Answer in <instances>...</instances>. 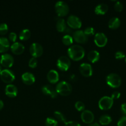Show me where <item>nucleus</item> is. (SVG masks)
<instances>
[{"label":"nucleus","mask_w":126,"mask_h":126,"mask_svg":"<svg viewBox=\"0 0 126 126\" xmlns=\"http://www.w3.org/2000/svg\"><path fill=\"white\" fill-rule=\"evenodd\" d=\"M67 54L69 58L74 61H79L85 56L84 47L80 45H72L68 49Z\"/></svg>","instance_id":"f257e3e1"},{"label":"nucleus","mask_w":126,"mask_h":126,"mask_svg":"<svg viewBox=\"0 0 126 126\" xmlns=\"http://www.w3.org/2000/svg\"><path fill=\"white\" fill-rule=\"evenodd\" d=\"M56 91L58 94L63 96H67L71 94L72 91L71 85L68 83L66 81H61L59 83L57 84L56 87Z\"/></svg>","instance_id":"f03ea898"},{"label":"nucleus","mask_w":126,"mask_h":126,"mask_svg":"<svg viewBox=\"0 0 126 126\" xmlns=\"http://www.w3.org/2000/svg\"><path fill=\"white\" fill-rule=\"evenodd\" d=\"M106 83L112 88H118L121 84V78L117 74L111 73L106 78Z\"/></svg>","instance_id":"7ed1b4c3"},{"label":"nucleus","mask_w":126,"mask_h":126,"mask_svg":"<svg viewBox=\"0 0 126 126\" xmlns=\"http://www.w3.org/2000/svg\"><path fill=\"white\" fill-rule=\"evenodd\" d=\"M55 11L59 17H64L69 13V8L64 1H58L55 4Z\"/></svg>","instance_id":"20e7f679"},{"label":"nucleus","mask_w":126,"mask_h":126,"mask_svg":"<svg viewBox=\"0 0 126 126\" xmlns=\"http://www.w3.org/2000/svg\"><path fill=\"white\" fill-rule=\"evenodd\" d=\"M114 100L111 97L105 96L100 98L98 102V107L101 110H108L113 105Z\"/></svg>","instance_id":"39448f33"},{"label":"nucleus","mask_w":126,"mask_h":126,"mask_svg":"<svg viewBox=\"0 0 126 126\" xmlns=\"http://www.w3.org/2000/svg\"><path fill=\"white\" fill-rule=\"evenodd\" d=\"M0 77L4 82L10 84L15 79L14 73L9 69H4L0 73Z\"/></svg>","instance_id":"423d86ee"},{"label":"nucleus","mask_w":126,"mask_h":126,"mask_svg":"<svg viewBox=\"0 0 126 126\" xmlns=\"http://www.w3.org/2000/svg\"><path fill=\"white\" fill-rule=\"evenodd\" d=\"M70 63H71L69 58L66 56H61L57 61V66L61 71H66L70 68Z\"/></svg>","instance_id":"0eeeda50"},{"label":"nucleus","mask_w":126,"mask_h":126,"mask_svg":"<svg viewBox=\"0 0 126 126\" xmlns=\"http://www.w3.org/2000/svg\"><path fill=\"white\" fill-rule=\"evenodd\" d=\"M67 24L70 28L73 29H79L82 27V21L77 16L71 15L67 19Z\"/></svg>","instance_id":"6e6552de"},{"label":"nucleus","mask_w":126,"mask_h":126,"mask_svg":"<svg viewBox=\"0 0 126 126\" xmlns=\"http://www.w3.org/2000/svg\"><path fill=\"white\" fill-rule=\"evenodd\" d=\"M43 52V47L41 44L37 43H34L31 44L30 47V53L32 55V57L38 58L42 56Z\"/></svg>","instance_id":"1a4fd4ad"},{"label":"nucleus","mask_w":126,"mask_h":126,"mask_svg":"<svg viewBox=\"0 0 126 126\" xmlns=\"http://www.w3.org/2000/svg\"><path fill=\"white\" fill-rule=\"evenodd\" d=\"M94 42L97 46L100 47H103L107 44V38L104 33H98L95 35Z\"/></svg>","instance_id":"9d476101"},{"label":"nucleus","mask_w":126,"mask_h":126,"mask_svg":"<svg viewBox=\"0 0 126 126\" xmlns=\"http://www.w3.org/2000/svg\"><path fill=\"white\" fill-rule=\"evenodd\" d=\"M0 63L5 68H10L14 64V58L9 54H2L0 59Z\"/></svg>","instance_id":"9b49d317"},{"label":"nucleus","mask_w":126,"mask_h":126,"mask_svg":"<svg viewBox=\"0 0 126 126\" xmlns=\"http://www.w3.org/2000/svg\"><path fill=\"white\" fill-rule=\"evenodd\" d=\"M73 38L75 42L79 44H84L88 41V36L82 30H77L73 33Z\"/></svg>","instance_id":"f8f14e48"},{"label":"nucleus","mask_w":126,"mask_h":126,"mask_svg":"<svg viewBox=\"0 0 126 126\" xmlns=\"http://www.w3.org/2000/svg\"><path fill=\"white\" fill-rule=\"evenodd\" d=\"M79 71L82 75L85 77H90L93 74L92 66L90 64L86 63H84L80 65Z\"/></svg>","instance_id":"ddd939ff"},{"label":"nucleus","mask_w":126,"mask_h":126,"mask_svg":"<svg viewBox=\"0 0 126 126\" xmlns=\"http://www.w3.org/2000/svg\"><path fill=\"white\" fill-rule=\"evenodd\" d=\"M94 119H95V116H94L93 113L91 111L84 110L82 113L81 119L85 124H91L93 122Z\"/></svg>","instance_id":"4468645a"},{"label":"nucleus","mask_w":126,"mask_h":126,"mask_svg":"<svg viewBox=\"0 0 126 126\" xmlns=\"http://www.w3.org/2000/svg\"><path fill=\"white\" fill-rule=\"evenodd\" d=\"M42 91L44 94L46 95H49L51 98H54L58 95L56 89H54L53 87L50 85H45L43 87H42Z\"/></svg>","instance_id":"2eb2a0df"},{"label":"nucleus","mask_w":126,"mask_h":126,"mask_svg":"<svg viewBox=\"0 0 126 126\" xmlns=\"http://www.w3.org/2000/svg\"><path fill=\"white\" fill-rule=\"evenodd\" d=\"M11 50L14 54L21 55L23 52L25 50V47L21 43L16 42L14 43L11 46Z\"/></svg>","instance_id":"dca6fc26"},{"label":"nucleus","mask_w":126,"mask_h":126,"mask_svg":"<svg viewBox=\"0 0 126 126\" xmlns=\"http://www.w3.org/2000/svg\"><path fill=\"white\" fill-rule=\"evenodd\" d=\"M22 80L26 85H32L35 81V78L31 73L26 72L22 75Z\"/></svg>","instance_id":"f3484780"},{"label":"nucleus","mask_w":126,"mask_h":126,"mask_svg":"<svg viewBox=\"0 0 126 126\" xmlns=\"http://www.w3.org/2000/svg\"><path fill=\"white\" fill-rule=\"evenodd\" d=\"M17 89L14 85L8 84L5 88V94L6 95L11 98H14L17 95Z\"/></svg>","instance_id":"a211bd4d"},{"label":"nucleus","mask_w":126,"mask_h":126,"mask_svg":"<svg viewBox=\"0 0 126 126\" xmlns=\"http://www.w3.org/2000/svg\"><path fill=\"white\" fill-rule=\"evenodd\" d=\"M59 78V74L54 70H50L47 74V79L51 84H55L58 82Z\"/></svg>","instance_id":"6ab92c4d"},{"label":"nucleus","mask_w":126,"mask_h":126,"mask_svg":"<svg viewBox=\"0 0 126 126\" xmlns=\"http://www.w3.org/2000/svg\"><path fill=\"white\" fill-rule=\"evenodd\" d=\"M10 47L8 39L4 37L0 38V53H4L7 51Z\"/></svg>","instance_id":"aec40b11"},{"label":"nucleus","mask_w":126,"mask_h":126,"mask_svg":"<svg viewBox=\"0 0 126 126\" xmlns=\"http://www.w3.org/2000/svg\"><path fill=\"white\" fill-rule=\"evenodd\" d=\"M108 11V6L107 4L101 3L96 6L95 12L97 15H105Z\"/></svg>","instance_id":"412c9836"},{"label":"nucleus","mask_w":126,"mask_h":126,"mask_svg":"<svg viewBox=\"0 0 126 126\" xmlns=\"http://www.w3.org/2000/svg\"><path fill=\"white\" fill-rule=\"evenodd\" d=\"M100 53L96 50H91L88 54L87 58L89 61L91 63H96L100 59Z\"/></svg>","instance_id":"4be33fe9"},{"label":"nucleus","mask_w":126,"mask_h":126,"mask_svg":"<svg viewBox=\"0 0 126 126\" xmlns=\"http://www.w3.org/2000/svg\"><path fill=\"white\" fill-rule=\"evenodd\" d=\"M120 25H121V21L117 17H112L108 22V27L111 29H117L120 27Z\"/></svg>","instance_id":"5701e85b"},{"label":"nucleus","mask_w":126,"mask_h":126,"mask_svg":"<svg viewBox=\"0 0 126 126\" xmlns=\"http://www.w3.org/2000/svg\"><path fill=\"white\" fill-rule=\"evenodd\" d=\"M56 27L57 30L59 32H61V33L65 32L67 28L66 23H65V20L63 18H59V19L58 20Z\"/></svg>","instance_id":"b1692460"},{"label":"nucleus","mask_w":126,"mask_h":126,"mask_svg":"<svg viewBox=\"0 0 126 126\" xmlns=\"http://www.w3.org/2000/svg\"><path fill=\"white\" fill-rule=\"evenodd\" d=\"M112 122V118L107 114L102 115L99 119V123L103 126H107Z\"/></svg>","instance_id":"393cba45"},{"label":"nucleus","mask_w":126,"mask_h":126,"mask_svg":"<svg viewBox=\"0 0 126 126\" xmlns=\"http://www.w3.org/2000/svg\"><path fill=\"white\" fill-rule=\"evenodd\" d=\"M31 33L28 29H24L19 34V38L21 40L26 41L30 38Z\"/></svg>","instance_id":"a878e982"},{"label":"nucleus","mask_w":126,"mask_h":126,"mask_svg":"<svg viewBox=\"0 0 126 126\" xmlns=\"http://www.w3.org/2000/svg\"><path fill=\"white\" fill-rule=\"evenodd\" d=\"M54 116L55 117L56 119L58 121H59V122H61V123H66V118H65V116L62 113H61L60 111H56L54 113Z\"/></svg>","instance_id":"bb28decb"},{"label":"nucleus","mask_w":126,"mask_h":126,"mask_svg":"<svg viewBox=\"0 0 126 126\" xmlns=\"http://www.w3.org/2000/svg\"><path fill=\"white\" fill-rule=\"evenodd\" d=\"M63 43L65 46H70L73 43V38L70 35L65 34L63 37Z\"/></svg>","instance_id":"cd10ccee"},{"label":"nucleus","mask_w":126,"mask_h":126,"mask_svg":"<svg viewBox=\"0 0 126 126\" xmlns=\"http://www.w3.org/2000/svg\"><path fill=\"white\" fill-rule=\"evenodd\" d=\"M46 126H58V121L52 118H46L45 121Z\"/></svg>","instance_id":"c85d7f7f"},{"label":"nucleus","mask_w":126,"mask_h":126,"mask_svg":"<svg viewBox=\"0 0 126 126\" xmlns=\"http://www.w3.org/2000/svg\"><path fill=\"white\" fill-rule=\"evenodd\" d=\"M8 31V27L7 25L5 23H2L0 24V34L5 35L7 33Z\"/></svg>","instance_id":"c756f323"},{"label":"nucleus","mask_w":126,"mask_h":126,"mask_svg":"<svg viewBox=\"0 0 126 126\" xmlns=\"http://www.w3.org/2000/svg\"><path fill=\"white\" fill-rule=\"evenodd\" d=\"M75 107L76 110L79 111H83L85 110V105L83 102H80V101H78L75 103Z\"/></svg>","instance_id":"7c9ffc66"},{"label":"nucleus","mask_w":126,"mask_h":126,"mask_svg":"<svg viewBox=\"0 0 126 126\" xmlns=\"http://www.w3.org/2000/svg\"><path fill=\"white\" fill-rule=\"evenodd\" d=\"M84 32L86 36H93L95 34V30L93 27H87L85 28Z\"/></svg>","instance_id":"2f4dec72"},{"label":"nucleus","mask_w":126,"mask_h":126,"mask_svg":"<svg viewBox=\"0 0 126 126\" xmlns=\"http://www.w3.org/2000/svg\"><path fill=\"white\" fill-rule=\"evenodd\" d=\"M37 63H38V60L36 58L32 57L30 59L29 62H28V66L32 68H35L37 67Z\"/></svg>","instance_id":"473e14b6"},{"label":"nucleus","mask_w":126,"mask_h":126,"mask_svg":"<svg viewBox=\"0 0 126 126\" xmlns=\"http://www.w3.org/2000/svg\"><path fill=\"white\" fill-rule=\"evenodd\" d=\"M123 4L121 2H119V1L116 2V4H114V9L117 12H121L123 10Z\"/></svg>","instance_id":"72a5a7b5"},{"label":"nucleus","mask_w":126,"mask_h":126,"mask_svg":"<svg viewBox=\"0 0 126 126\" xmlns=\"http://www.w3.org/2000/svg\"><path fill=\"white\" fill-rule=\"evenodd\" d=\"M115 58L117 60H121V59L126 58V55L122 51H117L115 54Z\"/></svg>","instance_id":"f704fd0d"},{"label":"nucleus","mask_w":126,"mask_h":126,"mask_svg":"<svg viewBox=\"0 0 126 126\" xmlns=\"http://www.w3.org/2000/svg\"><path fill=\"white\" fill-rule=\"evenodd\" d=\"M117 126H126V116L121 117L117 122Z\"/></svg>","instance_id":"c9c22d12"},{"label":"nucleus","mask_w":126,"mask_h":126,"mask_svg":"<svg viewBox=\"0 0 126 126\" xmlns=\"http://www.w3.org/2000/svg\"><path fill=\"white\" fill-rule=\"evenodd\" d=\"M64 126H81V125L78 122L74 121H70L66 122Z\"/></svg>","instance_id":"e433bc0d"},{"label":"nucleus","mask_w":126,"mask_h":126,"mask_svg":"<svg viewBox=\"0 0 126 126\" xmlns=\"http://www.w3.org/2000/svg\"><path fill=\"white\" fill-rule=\"evenodd\" d=\"M9 39L11 41V42H13L14 43L15 41L17 39V34L16 33H14V32H11L9 34Z\"/></svg>","instance_id":"4c0bfd02"},{"label":"nucleus","mask_w":126,"mask_h":126,"mask_svg":"<svg viewBox=\"0 0 126 126\" xmlns=\"http://www.w3.org/2000/svg\"><path fill=\"white\" fill-rule=\"evenodd\" d=\"M120 97H121V93L119 92H118V91H115V92H114L112 94L111 97L114 100L118 99V98H119Z\"/></svg>","instance_id":"58836bf2"},{"label":"nucleus","mask_w":126,"mask_h":126,"mask_svg":"<svg viewBox=\"0 0 126 126\" xmlns=\"http://www.w3.org/2000/svg\"><path fill=\"white\" fill-rule=\"evenodd\" d=\"M121 110L122 113L126 116V103H123V104H122V105H121Z\"/></svg>","instance_id":"ea45409f"},{"label":"nucleus","mask_w":126,"mask_h":126,"mask_svg":"<svg viewBox=\"0 0 126 126\" xmlns=\"http://www.w3.org/2000/svg\"><path fill=\"white\" fill-rule=\"evenodd\" d=\"M3 107H4L3 102H2V101L1 100H0V110H1L2 109Z\"/></svg>","instance_id":"a19ab883"},{"label":"nucleus","mask_w":126,"mask_h":126,"mask_svg":"<svg viewBox=\"0 0 126 126\" xmlns=\"http://www.w3.org/2000/svg\"><path fill=\"white\" fill-rule=\"evenodd\" d=\"M88 126H100V124H98V123H91V124H89Z\"/></svg>","instance_id":"79ce46f5"},{"label":"nucleus","mask_w":126,"mask_h":126,"mask_svg":"<svg viewBox=\"0 0 126 126\" xmlns=\"http://www.w3.org/2000/svg\"><path fill=\"white\" fill-rule=\"evenodd\" d=\"M1 71H2V68H1V65H0V73L1 72Z\"/></svg>","instance_id":"37998d69"},{"label":"nucleus","mask_w":126,"mask_h":126,"mask_svg":"<svg viewBox=\"0 0 126 126\" xmlns=\"http://www.w3.org/2000/svg\"><path fill=\"white\" fill-rule=\"evenodd\" d=\"M125 61H126V58H125Z\"/></svg>","instance_id":"c03bdc74"}]
</instances>
